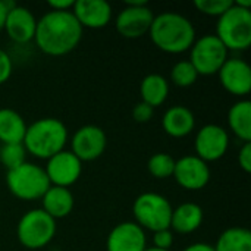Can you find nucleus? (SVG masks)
<instances>
[{
    "instance_id": "obj_1",
    "label": "nucleus",
    "mask_w": 251,
    "mask_h": 251,
    "mask_svg": "<svg viewBox=\"0 0 251 251\" xmlns=\"http://www.w3.org/2000/svg\"><path fill=\"white\" fill-rule=\"evenodd\" d=\"M82 31L84 29L72 10H49L37 19L34 41L44 54L59 57L78 47L82 38Z\"/></svg>"
},
{
    "instance_id": "obj_2",
    "label": "nucleus",
    "mask_w": 251,
    "mask_h": 251,
    "mask_svg": "<svg viewBox=\"0 0 251 251\" xmlns=\"http://www.w3.org/2000/svg\"><path fill=\"white\" fill-rule=\"evenodd\" d=\"M149 35L159 50L171 54L188 51L197 38L193 22L178 12H162L154 15Z\"/></svg>"
},
{
    "instance_id": "obj_3",
    "label": "nucleus",
    "mask_w": 251,
    "mask_h": 251,
    "mask_svg": "<svg viewBox=\"0 0 251 251\" xmlns=\"http://www.w3.org/2000/svg\"><path fill=\"white\" fill-rule=\"evenodd\" d=\"M69 140L66 125L57 118H41L26 126L24 147L28 154L49 160L54 154L65 150Z\"/></svg>"
},
{
    "instance_id": "obj_4",
    "label": "nucleus",
    "mask_w": 251,
    "mask_h": 251,
    "mask_svg": "<svg viewBox=\"0 0 251 251\" xmlns=\"http://www.w3.org/2000/svg\"><path fill=\"white\" fill-rule=\"evenodd\" d=\"M222 44L229 50L243 51L251 46V12L237 6H232L218 18L216 34Z\"/></svg>"
},
{
    "instance_id": "obj_5",
    "label": "nucleus",
    "mask_w": 251,
    "mask_h": 251,
    "mask_svg": "<svg viewBox=\"0 0 251 251\" xmlns=\"http://www.w3.org/2000/svg\"><path fill=\"white\" fill-rule=\"evenodd\" d=\"M6 185L10 194L22 201L41 200L44 193L50 188L44 168L31 162H25L12 171H7Z\"/></svg>"
},
{
    "instance_id": "obj_6",
    "label": "nucleus",
    "mask_w": 251,
    "mask_h": 251,
    "mask_svg": "<svg viewBox=\"0 0 251 251\" xmlns=\"http://www.w3.org/2000/svg\"><path fill=\"white\" fill-rule=\"evenodd\" d=\"M57 231L56 221L43 209H31L24 213L16 225V238L28 250H40L49 246Z\"/></svg>"
},
{
    "instance_id": "obj_7",
    "label": "nucleus",
    "mask_w": 251,
    "mask_h": 251,
    "mask_svg": "<svg viewBox=\"0 0 251 251\" xmlns=\"http://www.w3.org/2000/svg\"><path fill=\"white\" fill-rule=\"evenodd\" d=\"M172 210L174 207L169 200L165 196L153 191L140 194L132 204L134 222L144 231L147 229L150 232L168 229L171 226Z\"/></svg>"
},
{
    "instance_id": "obj_8",
    "label": "nucleus",
    "mask_w": 251,
    "mask_h": 251,
    "mask_svg": "<svg viewBox=\"0 0 251 251\" xmlns=\"http://www.w3.org/2000/svg\"><path fill=\"white\" fill-rule=\"evenodd\" d=\"M228 59V49L215 34L196 38L190 49V62L199 75H216Z\"/></svg>"
},
{
    "instance_id": "obj_9",
    "label": "nucleus",
    "mask_w": 251,
    "mask_h": 251,
    "mask_svg": "<svg viewBox=\"0 0 251 251\" xmlns=\"http://www.w3.org/2000/svg\"><path fill=\"white\" fill-rule=\"evenodd\" d=\"M154 19L153 10L144 0H128L125 7L118 13L115 26L119 35L124 38L135 40L149 34L151 22Z\"/></svg>"
},
{
    "instance_id": "obj_10",
    "label": "nucleus",
    "mask_w": 251,
    "mask_h": 251,
    "mask_svg": "<svg viewBox=\"0 0 251 251\" xmlns=\"http://www.w3.org/2000/svg\"><path fill=\"white\" fill-rule=\"evenodd\" d=\"M229 147V134L228 131L216 124H207L201 126L194 138L196 156L209 162H216L222 159Z\"/></svg>"
},
{
    "instance_id": "obj_11",
    "label": "nucleus",
    "mask_w": 251,
    "mask_h": 251,
    "mask_svg": "<svg viewBox=\"0 0 251 251\" xmlns=\"http://www.w3.org/2000/svg\"><path fill=\"white\" fill-rule=\"evenodd\" d=\"M107 147V137L99 125H82L71 138V151L81 162H93L99 159Z\"/></svg>"
},
{
    "instance_id": "obj_12",
    "label": "nucleus",
    "mask_w": 251,
    "mask_h": 251,
    "mask_svg": "<svg viewBox=\"0 0 251 251\" xmlns=\"http://www.w3.org/2000/svg\"><path fill=\"white\" fill-rule=\"evenodd\" d=\"M44 172L50 185L69 188L81 178L82 162L71 150H62L47 160Z\"/></svg>"
},
{
    "instance_id": "obj_13",
    "label": "nucleus",
    "mask_w": 251,
    "mask_h": 251,
    "mask_svg": "<svg viewBox=\"0 0 251 251\" xmlns=\"http://www.w3.org/2000/svg\"><path fill=\"white\" fill-rule=\"evenodd\" d=\"M210 175L212 174L209 163H206L196 154H188L175 160L172 176L181 188L187 191H199L209 184Z\"/></svg>"
},
{
    "instance_id": "obj_14",
    "label": "nucleus",
    "mask_w": 251,
    "mask_h": 251,
    "mask_svg": "<svg viewBox=\"0 0 251 251\" xmlns=\"http://www.w3.org/2000/svg\"><path fill=\"white\" fill-rule=\"evenodd\" d=\"M218 76L224 90L235 97H246L251 91V68L244 59L228 57Z\"/></svg>"
},
{
    "instance_id": "obj_15",
    "label": "nucleus",
    "mask_w": 251,
    "mask_h": 251,
    "mask_svg": "<svg viewBox=\"0 0 251 251\" xmlns=\"http://www.w3.org/2000/svg\"><path fill=\"white\" fill-rule=\"evenodd\" d=\"M146 249V231L132 221L118 224L106 238V251H144Z\"/></svg>"
},
{
    "instance_id": "obj_16",
    "label": "nucleus",
    "mask_w": 251,
    "mask_h": 251,
    "mask_svg": "<svg viewBox=\"0 0 251 251\" xmlns=\"http://www.w3.org/2000/svg\"><path fill=\"white\" fill-rule=\"evenodd\" d=\"M3 29L13 43L26 44L29 41H34L37 18L28 7L16 4L13 9L7 12Z\"/></svg>"
},
{
    "instance_id": "obj_17",
    "label": "nucleus",
    "mask_w": 251,
    "mask_h": 251,
    "mask_svg": "<svg viewBox=\"0 0 251 251\" xmlns=\"http://www.w3.org/2000/svg\"><path fill=\"white\" fill-rule=\"evenodd\" d=\"M72 13L82 29H100L109 25L113 9L106 0H75Z\"/></svg>"
},
{
    "instance_id": "obj_18",
    "label": "nucleus",
    "mask_w": 251,
    "mask_h": 251,
    "mask_svg": "<svg viewBox=\"0 0 251 251\" xmlns=\"http://www.w3.org/2000/svg\"><path fill=\"white\" fill-rule=\"evenodd\" d=\"M162 128L172 138H184L194 131L196 116L187 106H172L163 113Z\"/></svg>"
},
{
    "instance_id": "obj_19",
    "label": "nucleus",
    "mask_w": 251,
    "mask_h": 251,
    "mask_svg": "<svg viewBox=\"0 0 251 251\" xmlns=\"http://www.w3.org/2000/svg\"><path fill=\"white\" fill-rule=\"evenodd\" d=\"M203 219L204 212L197 203H182L172 210L169 229L181 235H188L196 232L201 226Z\"/></svg>"
},
{
    "instance_id": "obj_20",
    "label": "nucleus",
    "mask_w": 251,
    "mask_h": 251,
    "mask_svg": "<svg viewBox=\"0 0 251 251\" xmlns=\"http://www.w3.org/2000/svg\"><path fill=\"white\" fill-rule=\"evenodd\" d=\"M74 206L75 199L69 188L50 185V188L41 197V209L54 221L69 216L74 210Z\"/></svg>"
},
{
    "instance_id": "obj_21",
    "label": "nucleus",
    "mask_w": 251,
    "mask_h": 251,
    "mask_svg": "<svg viewBox=\"0 0 251 251\" xmlns=\"http://www.w3.org/2000/svg\"><path fill=\"white\" fill-rule=\"evenodd\" d=\"M26 122L21 113L13 109H0V143L19 144L24 141L26 132Z\"/></svg>"
},
{
    "instance_id": "obj_22",
    "label": "nucleus",
    "mask_w": 251,
    "mask_h": 251,
    "mask_svg": "<svg viewBox=\"0 0 251 251\" xmlns=\"http://www.w3.org/2000/svg\"><path fill=\"white\" fill-rule=\"evenodd\" d=\"M229 129L244 143L251 141V101L249 99H240L228 112Z\"/></svg>"
},
{
    "instance_id": "obj_23",
    "label": "nucleus",
    "mask_w": 251,
    "mask_h": 251,
    "mask_svg": "<svg viewBox=\"0 0 251 251\" xmlns=\"http://www.w3.org/2000/svg\"><path fill=\"white\" fill-rule=\"evenodd\" d=\"M141 101L147 103L153 109L162 106L169 96V82L160 74H149L140 84Z\"/></svg>"
},
{
    "instance_id": "obj_24",
    "label": "nucleus",
    "mask_w": 251,
    "mask_h": 251,
    "mask_svg": "<svg viewBox=\"0 0 251 251\" xmlns=\"http://www.w3.org/2000/svg\"><path fill=\"white\" fill-rule=\"evenodd\" d=\"M215 251H251V231L243 226H232L225 229L216 244Z\"/></svg>"
},
{
    "instance_id": "obj_25",
    "label": "nucleus",
    "mask_w": 251,
    "mask_h": 251,
    "mask_svg": "<svg viewBox=\"0 0 251 251\" xmlns=\"http://www.w3.org/2000/svg\"><path fill=\"white\" fill-rule=\"evenodd\" d=\"M149 172L157 179H166L174 175L175 159L168 153H154L147 163Z\"/></svg>"
},
{
    "instance_id": "obj_26",
    "label": "nucleus",
    "mask_w": 251,
    "mask_h": 251,
    "mask_svg": "<svg viewBox=\"0 0 251 251\" xmlns=\"http://www.w3.org/2000/svg\"><path fill=\"white\" fill-rule=\"evenodd\" d=\"M197 78H199V74L190 60H179L171 69V81L176 87H181V88L191 87L193 84H196Z\"/></svg>"
},
{
    "instance_id": "obj_27",
    "label": "nucleus",
    "mask_w": 251,
    "mask_h": 251,
    "mask_svg": "<svg viewBox=\"0 0 251 251\" xmlns=\"http://www.w3.org/2000/svg\"><path fill=\"white\" fill-rule=\"evenodd\" d=\"M26 150L22 143L19 144H1L0 147V163L12 171L26 162Z\"/></svg>"
},
{
    "instance_id": "obj_28",
    "label": "nucleus",
    "mask_w": 251,
    "mask_h": 251,
    "mask_svg": "<svg viewBox=\"0 0 251 251\" xmlns=\"http://www.w3.org/2000/svg\"><path fill=\"white\" fill-rule=\"evenodd\" d=\"M194 6L203 15L219 18L232 6V0H196Z\"/></svg>"
},
{
    "instance_id": "obj_29",
    "label": "nucleus",
    "mask_w": 251,
    "mask_h": 251,
    "mask_svg": "<svg viewBox=\"0 0 251 251\" xmlns=\"http://www.w3.org/2000/svg\"><path fill=\"white\" fill-rule=\"evenodd\" d=\"M172 246H174V232L169 228L153 232V247L162 250H171Z\"/></svg>"
},
{
    "instance_id": "obj_30",
    "label": "nucleus",
    "mask_w": 251,
    "mask_h": 251,
    "mask_svg": "<svg viewBox=\"0 0 251 251\" xmlns=\"http://www.w3.org/2000/svg\"><path fill=\"white\" fill-rule=\"evenodd\" d=\"M13 72V62L9 53L0 47V85L7 82Z\"/></svg>"
},
{
    "instance_id": "obj_31",
    "label": "nucleus",
    "mask_w": 251,
    "mask_h": 251,
    "mask_svg": "<svg viewBox=\"0 0 251 251\" xmlns=\"http://www.w3.org/2000/svg\"><path fill=\"white\" fill-rule=\"evenodd\" d=\"M153 115H154V109L151 106H149L147 103H144V101L137 103L134 106V109H132V116L140 124H146V122L151 121Z\"/></svg>"
},
{
    "instance_id": "obj_32",
    "label": "nucleus",
    "mask_w": 251,
    "mask_h": 251,
    "mask_svg": "<svg viewBox=\"0 0 251 251\" xmlns=\"http://www.w3.org/2000/svg\"><path fill=\"white\" fill-rule=\"evenodd\" d=\"M238 165H240V168L246 174H250L251 172V141L250 143H244L243 147L240 149V153H238Z\"/></svg>"
},
{
    "instance_id": "obj_33",
    "label": "nucleus",
    "mask_w": 251,
    "mask_h": 251,
    "mask_svg": "<svg viewBox=\"0 0 251 251\" xmlns=\"http://www.w3.org/2000/svg\"><path fill=\"white\" fill-rule=\"evenodd\" d=\"M75 4V0H49L47 6L50 7V10H56V12H65V10H72Z\"/></svg>"
},
{
    "instance_id": "obj_34",
    "label": "nucleus",
    "mask_w": 251,
    "mask_h": 251,
    "mask_svg": "<svg viewBox=\"0 0 251 251\" xmlns=\"http://www.w3.org/2000/svg\"><path fill=\"white\" fill-rule=\"evenodd\" d=\"M182 251H215V249L209 243H194L187 246Z\"/></svg>"
},
{
    "instance_id": "obj_35",
    "label": "nucleus",
    "mask_w": 251,
    "mask_h": 251,
    "mask_svg": "<svg viewBox=\"0 0 251 251\" xmlns=\"http://www.w3.org/2000/svg\"><path fill=\"white\" fill-rule=\"evenodd\" d=\"M6 15H7V10L4 9V6H3V1L0 0V31L3 29V26H4V19H6Z\"/></svg>"
},
{
    "instance_id": "obj_36",
    "label": "nucleus",
    "mask_w": 251,
    "mask_h": 251,
    "mask_svg": "<svg viewBox=\"0 0 251 251\" xmlns=\"http://www.w3.org/2000/svg\"><path fill=\"white\" fill-rule=\"evenodd\" d=\"M237 6L244 7V9H251V0H235L234 1Z\"/></svg>"
},
{
    "instance_id": "obj_37",
    "label": "nucleus",
    "mask_w": 251,
    "mask_h": 251,
    "mask_svg": "<svg viewBox=\"0 0 251 251\" xmlns=\"http://www.w3.org/2000/svg\"><path fill=\"white\" fill-rule=\"evenodd\" d=\"M144 251H171V250H162V249H156V247H147Z\"/></svg>"
}]
</instances>
